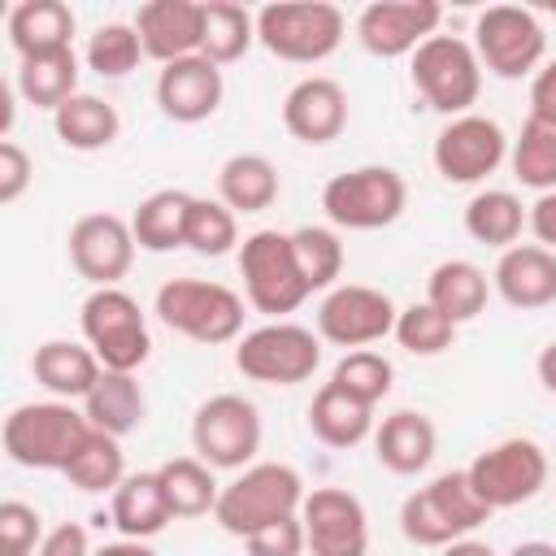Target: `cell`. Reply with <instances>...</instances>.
<instances>
[{"mask_svg":"<svg viewBox=\"0 0 556 556\" xmlns=\"http://www.w3.org/2000/svg\"><path fill=\"white\" fill-rule=\"evenodd\" d=\"M439 556H500V552L491 543H482V539H456V543L439 547Z\"/></svg>","mask_w":556,"mask_h":556,"instance_id":"cell-52","label":"cell"},{"mask_svg":"<svg viewBox=\"0 0 556 556\" xmlns=\"http://www.w3.org/2000/svg\"><path fill=\"white\" fill-rule=\"evenodd\" d=\"M243 295L226 282H208V278H169L156 287L152 313L182 339L217 348V343H235L243 339Z\"/></svg>","mask_w":556,"mask_h":556,"instance_id":"cell-3","label":"cell"},{"mask_svg":"<svg viewBox=\"0 0 556 556\" xmlns=\"http://www.w3.org/2000/svg\"><path fill=\"white\" fill-rule=\"evenodd\" d=\"M491 287L508 308L534 313L556 304V252L543 243H513L491 269Z\"/></svg>","mask_w":556,"mask_h":556,"instance_id":"cell-22","label":"cell"},{"mask_svg":"<svg viewBox=\"0 0 556 556\" xmlns=\"http://www.w3.org/2000/svg\"><path fill=\"white\" fill-rule=\"evenodd\" d=\"M348 17L330 0H274L256 9V43L291 65H317L339 52Z\"/></svg>","mask_w":556,"mask_h":556,"instance_id":"cell-5","label":"cell"},{"mask_svg":"<svg viewBox=\"0 0 556 556\" xmlns=\"http://www.w3.org/2000/svg\"><path fill=\"white\" fill-rule=\"evenodd\" d=\"M278 165L265 152H235L217 169V200L235 213H265L278 200Z\"/></svg>","mask_w":556,"mask_h":556,"instance_id":"cell-28","label":"cell"},{"mask_svg":"<svg viewBox=\"0 0 556 556\" xmlns=\"http://www.w3.org/2000/svg\"><path fill=\"white\" fill-rule=\"evenodd\" d=\"M413 87L421 91V100L443 113V117H465L478 104L482 91V61L473 52L469 39L460 35H430L417 52H413Z\"/></svg>","mask_w":556,"mask_h":556,"instance_id":"cell-8","label":"cell"},{"mask_svg":"<svg viewBox=\"0 0 556 556\" xmlns=\"http://www.w3.org/2000/svg\"><path fill=\"white\" fill-rule=\"evenodd\" d=\"M252 43H256V13L252 9H243L235 0H204V43H200V56H208L213 65H230Z\"/></svg>","mask_w":556,"mask_h":556,"instance_id":"cell-37","label":"cell"},{"mask_svg":"<svg viewBox=\"0 0 556 556\" xmlns=\"http://www.w3.org/2000/svg\"><path fill=\"white\" fill-rule=\"evenodd\" d=\"M156 478L174 517H208L217 508L222 486L213 478V465H204L200 456H169L165 465H156Z\"/></svg>","mask_w":556,"mask_h":556,"instance_id":"cell-34","label":"cell"},{"mask_svg":"<svg viewBox=\"0 0 556 556\" xmlns=\"http://www.w3.org/2000/svg\"><path fill=\"white\" fill-rule=\"evenodd\" d=\"M35 556H91V539H87V530L78 521H61V526H52L43 534Z\"/></svg>","mask_w":556,"mask_h":556,"instance_id":"cell-47","label":"cell"},{"mask_svg":"<svg viewBox=\"0 0 556 556\" xmlns=\"http://www.w3.org/2000/svg\"><path fill=\"white\" fill-rule=\"evenodd\" d=\"M321 365V334L300 321H265L235 343V369L265 387H295Z\"/></svg>","mask_w":556,"mask_h":556,"instance_id":"cell-10","label":"cell"},{"mask_svg":"<svg viewBox=\"0 0 556 556\" xmlns=\"http://www.w3.org/2000/svg\"><path fill=\"white\" fill-rule=\"evenodd\" d=\"M139 61H143V39L135 30V22H104L87 39V65L100 78H126Z\"/></svg>","mask_w":556,"mask_h":556,"instance_id":"cell-41","label":"cell"},{"mask_svg":"<svg viewBox=\"0 0 556 556\" xmlns=\"http://www.w3.org/2000/svg\"><path fill=\"white\" fill-rule=\"evenodd\" d=\"M508 161H513V174L521 187H530L539 195L556 191V126L526 117L517 139L508 143Z\"/></svg>","mask_w":556,"mask_h":556,"instance_id":"cell-38","label":"cell"},{"mask_svg":"<svg viewBox=\"0 0 556 556\" xmlns=\"http://www.w3.org/2000/svg\"><path fill=\"white\" fill-rule=\"evenodd\" d=\"M109 521L117 526L122 539H152V534H161L174 521L156 469H143V473H126L122 478V486L109 500Z\"/></svg>","mask_w":556,"mask_h":556,"instance_id":"cell-26","label":"cell"},{"mask_svg":"<svg viewBox=\"0 0 556 556\" xmlns=\"http://www.w3.org/2000/svg\"><path fill=\"white\" fill-rule=\"evenodd\" d=\"M52 126H56V139L65 148H74V152H100V148H109L117 139L122 117H117V109L104 96L78 91V96H70L52 113Z\"/></svg>","mask_w":556,"mask_h":556,"instance_id":"cell-33","label":"cell"},{"mask_svg":"<svg viewBox=\"0 0 556 556\" xmlns=\"http://www.w3.org/2000/svg\"><path fill=\"white\" fill-rule=\"evenodd\" d=\"M304 478L282 465V460H256L248 469H239V478H230L217 495V508H213V521L235 534V539H248L282 517H295L300 504H304Z\"/></svg>","mask_w":556,"mask_h":556,"instance_id":"cell-2","label":"cell"},{"mask_svg":"<svg viewBox=\"0 0 556 556\" xmlns=\"http://www.w3.org/2000/svg\"><path fill=\"white\" fill-rule=\"evenodd\" d=\"M443 4L434 0H374L356 13V39L369 56H413L430 35H439Z\"/></svg>","mask_w":556,"mask_h":556,"instance_id":"cell-17","label":"cell"},{"mask_svg":"<svg viewBox=\"0 0 556 556\" xmlns=\"http://www.w3.org/2000/svg\"><path fill=\"white\" fill-rule=\"evenodd\" d=\"M478 500L500 513V508H517L526 500H534L543 486H547V452L543 443L526 439V434H513V439H500L491 447H482L469 465H465Z\"/></svg>","mask_w":556,"mask_h":556,"instance_id":"cell-11","label":"cell"},{"mask_svg":"<svg viewBox=\"0 0 556 556\" xmlns=\"http://www.w3.org/2000/svg\"><path fill=\"white\" fill-rule=\"evenodd\" d=\"M235 243H239V213L226 208L222 200L195 195L191 222H187V248L195 256H226Z\"/></svg>","mask_w":556,"mask_h":556,"instance_id":"cell-43","label":"cell"},{"mask_svg":"<svg viewBox=\"0 0 556 556\" xmlns=\"http://www.w3.org/2000/svg\"><path fill=\"white\" fill-rule=\"evenodd\" d=\"M9 43L22 61L70 52L74 43V9L65 0H17L9 9Z\"/></svg>","mask_w":556,"mask_h":556,"instance_id":"cell-25","label":"cell"},{"mask_svg":"<svg viewBox=\"0 0 556 556\" xmlns=\"http://www.w3.org/2000/svg\"><path fill=\"white\" fill-rule=\"evenodd\" d=\"M191 204H195V195H191V191H178V187H161V191L143 195L139 208L130 213L135 243H139L143 252H174V248H187Z\"/></svg>","mask_w":556,"mask_h":556,"instance_id":"cell-29","label":"cell"},{"mask_svg":"<svg viewBox=\"0 0 556 556\" xmlns=\"http://www.w3.org/2000/svg\"><path fill=\"white\" fill-rule=\"evenodd\" d=\"M87 434H91V421L70 400L17 404L0 426V443H4V456L13 465H22V469H56V473H65V465L74 460V452L83 447Z\"/></svg>","mask_w":556,"mask_h":556,"instance_id":"cell-1","label":"cell"},{"mask_svg":"<svg viewBox=\"0 0 556 556\" xmlns=\"http://www.w3.org/2000/svg\"><path fill=\"white\" fill-rule=\"evenodd\" d=\"M91 556H156V552L148 547V539H117V543L96 547Z\"/></svg>","mask_w":556,"mask_h":556,"instance_id":"cell-50","label":"cell"},{"mask_svg":"<svg viewBox=\"0 0 556 556\" xmlns=\"http://www.w3.org/2000/svg\"><path fill=\"white\" fill-rule=\"evenodd\" d=\"M243 547H248V556H304L308 543H304V521H300V513H295V517H282V521H274V526H265V530H256V534H248Z\"/></svg>","mask_w":556,"mask_h":556,"instance_id":"cell-45","label":"cell"},{"mask_svg":"<svg viewBox=\"0 0 556 556\" xmlns=\"http://www.w3.org/2000/svg\"><path fill=\"white\" fill-rule=\"evenodd\" d=\"M308 430L326 447H356L374 434V404L348 395L334 382H321L313 404H308Z\"/></svg>","mask_w":556,"mask_h":556,"instance_id":"cell-30","label":"cell"},{"mask_svg":"<svg viewBox=\"0 0 556 556\" xmlns=\"http://www.w3.org/2000/svg\"><path fill=\"white\" fill-rule=\"evenodd\" d=\"M30 374L35 382L52 395V400H87V391L100 382L104 365L87 343L74 339H43L30 356Z\"/></svg>","mask_w":556,"mask_h":556,"instance_id":"cell-24","label":"cell"},{"mask_svg":"<svg viewBox=\"0 0 556 556\" xmlns=\"http://www.w3.org/2000/svg\"><path fill=\"white\" fill-rule=\"evenodd\" d=\"M395 317H400V308L387 291L365 287V282H339L317 304V334H321V343L356 352V348H369V343L395 334Z\"/></svg>","mask_w":556,"mask_h":556,"instance_id":"cell-14","label":"cell"},{"mask_svg":"<svg viewBox=\"0 0 556 556\" xmlns=\"http://www.w3.org/2000/svg\"><path fill=\"white\" fill-rule=\"evenodd\" d=\"M452 339H456V321L443 317L430 300H413L395 317V343L413 356H439L452 348Z\"/></svg>","mask_w":556,"mask_h":556,"instance_id":"cell-40","label":"cell"},{"mask_svg":"<svg viewBox=\"0 0 556 556\" xmlns=\"http://www.w3.org/2000/svg\"><path fill=\"white\" fill-rule=\"evenodd\" d=\"M508 556H556V543H547V539H526V543H517Z\"/></svg>","mask_w":556,"mask_h":556,"instance_id":"cell-53","label":"cell"},{"mask_svg":"<svg viewBox=\"0 0 556 556\" xmlns=\"http://www.w3.org/2000/svg\"><path fill=\"white\" fill-rule=\"evenodd\" d=\"M65 478L70 486H78L83 495H113L126 478V452H122V439L104 434L91 426V434L83 439V447L74 452V460L65 465Z\"/></svg>","mask_w":556,"mask_h":556,"instance_id":"cell-36","label":"cell"},{"mask_svg":"<svg viewBox=\"0 0 556 556\" xmlns=\"http://www.w3.org/2000/svg\"><path fill=\"white\" fill-rule=\"evenodd\" d=\"M530 117L556 126V61H547V65L530 78Z\"/></svg>","mask_w":556,"mask_h":556,"instance_id":"cell-48","label":"cell"},{"mask_svg":"<svg viewBox=\"0 0 556 556\" xmlns=\"http://www.w3.org/2000/svg\"><path fill=\"white\" fill-rule=\"evenodd\" d=\"M282 126H287L291 139L313 143V148L339 139L343 126H348V91L326 74L300 78L282 96Z\"/></svg>","mask_w":556,"mask_h":556,"instance_id":"cell-20","label":"cell"},{"mask_svg":"<svg viewBox=\"0 0 556 556\" xmlns=\"http://www.w3.org/2000/svg\"><path fill=\"white\" fill-rule=\"evenodd\" d=\"M78 326H83V343L100 356L104 369L135 374L152 356L148 317L139 300L122 287H96L78 308Z\"/></svg>","mask_w":556,"mask_h":556,"instance_id":"cell-7","label":"cell"},{"mask_svg":"<svg viewBox=\"0 0 556 556\" xmlns=\"http://www.w3.org/2000/svg\"><path fill=\"white\" fill-rule=\"evenodd\" d=\"M308 556H365L369 552V513L343 486H313L300 504Z\"/></svg>","mask_w":556,"mask_h":556,"instance_id":"cell-16","label":"cell"},{"mask_svg":"<svg viewBox=\"0 0 556 556\" xmlns=\"http://www.w3.org/2000/svg\"><path fill=\"white\" fill-rule=\"evenodd\" d=\"M239 278H243V300L274 321H282L313 295V287L300 274L291 230H252L239 243Z\"/></svg>","mask_w":556,"mask_h":556,"instance_id":"cell-6","label":"cell"},{"mask_svg":"<svg viewBox=\"0 0 556 556\" xmlns=\"http://www.w3.org/2000/svg\"><path fill=\"white\" fill-rule=\"evenodd\" d=\"M526 226H530V208L513 191H504V187L473 191L469 204H465V235L473 243H486V248L508 252L521 239Z\"/></svg>","mask_w":556,"mask_h":556,"instance_id":"cell-32","label":"cell"},{"mask_svg":"<svg viewBox=\"0 0 556 556\" xmlns=\"http://www.w3.org/2000/svg\"><path fill=\"white\" fill-rule=\"evenodd\" d=\"M439 452V430L426 413L417 408H395L391 417H382L374 426V456L382 469L408 478V473H421Z\"/></svg>","mask_w":556,"mask_h":556,"instance_id":"cell-23","label":"cell"},{"mask_svg":"<svg viewBox=\"0 0 556 556\" xmlns=\"http://www.w3.org/2000/svg\"><path fill=\"white\" fill-rule=\"evenodd\" d=\"M473 52L482 61L486 74L495 78H534L543 70V52H547V35L539 26V17L521 4H491L478 13L473 22Z\"/></svg>","mask_w":556,"mask_h":556,"instance_id":"cell-12","label":"cell"},{"mask_svg":"<svg viewBox=\"0 0 556 556\" xmlns=\"http://www.w3.org/2000/svg\"><path fill=\"white\" fill-rule=\"evenodd\" d=\"M404 204H408V182L391 165H356L321 187V208L339 230H382L400 222Z\"/></svg>","mask_w":556,"mask_h":556,"instance_id":"cell-9","label":"cell"},{"mask_svg":"<svg viewBox=\"0 0 556 556\" xmlns=\"http://www.w3.org/2000/svg\"><path fill=\"white\" fill-rule=\"evenodd\" d=\"M291 248H295V261H300V274L313 291H330L339 287V274H343V243L330 226H295L291 230Z\"/></svg>","mask_w":556,"mask_h":556,"instance_id":"cell-39","label":"cell"},{"mask_svg":"<svg viewBox=\"0 0 556 556\" xmlns=\"http://www.w3.org/2000/svg\"><path fill=\"white\" fill-rule=\"evenodd\" d=\"M30 178H35V161L26 156V148L13 139H0V204H17Z\"/></svg>","mask_w":556,"mask_h":556,"instance_id":"cell-46","label":"cell"},{"mask_svg":"<svg viewBox=\"0 0 556 556\" xmlns=\"http://www.w3.org/2000/svg\"><path fill=\"white\" fill-rule=\"evenodd\" d=\"M530 230H534V239L543 248L556 252V191H547V195H539L530 204Z\"/></svg>","mask_w":556,"mask_h":556,"instance_id":"cell-49","label":"cell"},{"mask_svg":"<svg viewBox=\"0 0 556 556\" xmlns=\"http://www.w3.org/2000/svg\"><path fill=\"white\" fill-rule=\"evenodd\" d=\"M334 387H343L348 395L365 400V404H378L391 395V382H395V365L374 352V348H356V352H343V361L334 365L330 374Z\"/></svg>","mask_w":556,"mask_h":556,"instance_id":"cell-42","label":"cell"},{"mask_svg":"<svg viewBox=\"0 0 556 556\" xmlns=\"http://www.w3.org/2000/svg\"><path fill=\"white\" fill-rule=\"evenodd\" d=\"M434 169L443 182L456 187H473L486 182L504 156H508V135L495 117L486 113H465V117H447L443 130L434 135Z\"/></svg>","mask_w":556,"mask_h":556,"instance_id":"cell-15","label":"cell"},{"mask_svg":"<svg viewBox=\"0 0 556 556\" xmlns=\"http://www.w3.org/2000/svg\"><path fill=\"white\" fill-rule=\"evenodd\" d=\"M135 230L117 213H83L70 226V265L91 287H117L135 265Z\"/></svg>","mask_w":556,"mask_h":556,"instance_id":"cell-18","label":"cell"},{"mask_svg":"<svg viewBox=\"0 0 556 556\" xmlns=\"http://www.w3.org/2000/svg\"><path fill=\"white\" fill-rule=\"evenodd\" d=\"M13 87H17V96L26 104L56 113L70 96H78V56H74V48L70 52H48V56L22 61Z\"/></svg>","mask_w":556,"mask_h":556,"instance_id":"cell-35","label":"cell"},{"mask_svg":"<svg viewBox=\"0 0 556 556\" xmlns=\"http://www.w3.org/2000/svg\"><path fill=\"white\" fill-rule=\"evenodd\" d=\"M43 517L26 500H4L0 504V556H35L43 543Z\"/></svg>","mask_w":556,"mask_h":556,"instance_id":"cell-44","label":"cell"},{"mask_svg":"<svg viewBox=\"0 0 556 556\" xmlns=\"http://www.w3.org/2000/svg\"><path fill=\"white\" fill-rule=\"evenodd\" d=\"M191 447L213 469H248L261 452V413L235 391L208 395L191 417Z\"/></svg>","mask_w":556,"mask_h":556,"instance_id":"cell-13","label":"cell"},{"mask_svg":"<svg viewBox=\"0 0 556 556\" xmlns=\"http://www.w3.org/2000/svg\"><path fill=\"white\" fill-rule=\"evenodd\" d=\"M135 30L143 39V56L161 65L195 56L204 43V0H148L135 13Z\"/></svg>","mask_w":556,"mask_h":556,"instance_id":"cell-21","label":"cell"},{"mask_svg":"<svg viewBox=\"0 0 556 556\" xmlns=\"http://www.w3.org/2000/svg\"><path fill=\"white\" fill-rule=\"evenodd\" d=\"M534 374H539V382H543V387L556 395V339H552V343L539 352V361H534Z\"/></svg>","mask_w":556,"mask_h":556,"instance_id":"cell-51","label":"cell"},{"mask_svg":"<svg viewBox=\"0 0 556 556\" xmlns=\"http://www.w3.org/2000/svg\"><path fill=\"white\" fill-rule=\"evenodd\" d=\"M222 96H226L222 65H213L200 52L182 56V61H169L156 74V104L169 122H182V126L208 122L222 109Z\"/></svg>","mask_w":556,"mask_h":556,"instance_id":"cell-19","label":"cell"},{"mask_svg":"<svg viewBox=\"0 0 556 556\" xmlns=\"http://www.w3.org/2000/svg\"><path fill=\"white\" fill-rule=\"evenodd\" d=\"M486 517H491V508L478 500L469 473L465 469H447L434 482H426L413 495H404L400 534L408 543H417V547H447L456 539H469Z\"/></svg>","mask_w":556,"mask_h":556,"instance_id":"cell-4","label":"cell"},{"mask_svg":"<svg viewBox=\"0 0 556 556\" xmlns=\"http://www.w3.org/2000/svg\"><path fill=\"white\" fill-rule=\"evenodd\" d=\"M83 413L96 430L113 434V439H126L130 430L143 426L148 417V400H143V387L135 374H122V369H104L100 382L87 391L83 400Z\"/></svg>","mask_w":556,"mask_h":556,"instance_id":"cell-27","label":"cell"},{"mask_svg":"<svg viewBox=\"0 0 556 556\" xmlns=\"http://www.w3.org/2000/svg\"><path fill=\"white\" fill-rule=\"evenodd\" d=\"M486 295H491V278L473 261H460V256L439 261L430 269V278H426V300L443 317H452L456 326L460 321H473L486 308Z\"/></svg>","mask_w":556,"mask_h":556,"instance_id":"cell-31","label":"cell"}]
</instances>
